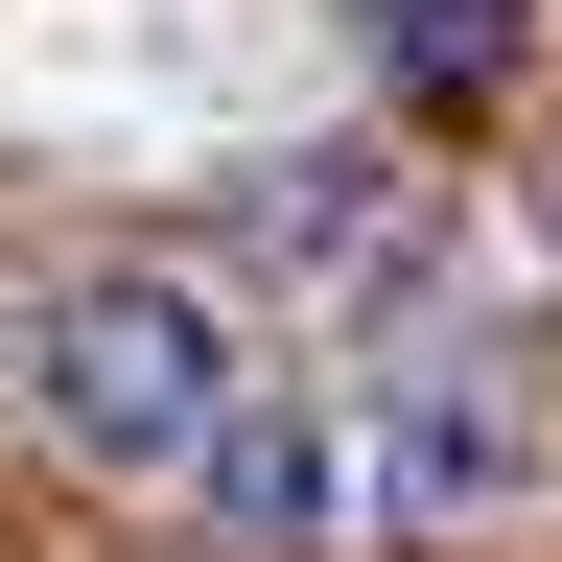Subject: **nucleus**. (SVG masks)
Masks as SVG:
<instances>
[{"mask_svg":"<svg viewBox=\"0 0 562 562\" xmlns=\"http://www.w3.org/2000/svg\"><path fill=\"white\" fill-rule=\"evenodd\" d=\"M258 398H281L258 328L211 305V281H165V258H94V281L24 305V422H47L70 469H117V492H188Z\"/></svg>","mask_w":562,"mask_h":562,"instance_id":"f257e3e1","label":"nucleus"},{"mask_svg":"<svg viewBox=\"0 0 562 562\" xmlns=\"http://www.w3.org/2000/svg\"><path fill=\"white\" fill-rule=\"evenodd\" d=\"M562 492V375H516V351H422V375L351 398V516L375 539H516Z\"/></svg>","mask_w":562,"mask_h":562,"instance_id":"f03ea898","label":"nucleus"},{"mask_svg":"<svg viewBox=\"0 0 562 562\" xmlns=\"http://www.w3.org/2000/svg\"><path fill=\"white\" fill-rule=\"evenodd\" d=\"M235 235H258V281H305V305L398 328L422 281H446V188H422V165H375V140H281V165L235 188Z\"/></svg>","mask_w":562,"mask_h":562,"instance_id":"7ed1b4c3","label":"nucleus"},{"mask_svg":"<svg viewBox=\"0 0 562 562\" xmlns=\"http://www.w3.org/2000/svg\"><path fill=\"white\" fill-rule=\"evenodd\" d=\"M188 492H211V539H235V562H305V539H351V422L258 398V422H235V446H211Z\"/></svg>","mask_w":562,"mask_h":562,"instance_id":"20e7f679","label":"nucleus"},{"mask_svg":"<svg viewBox=\"0 0 562 562\" xmlns=\"http://www.w3.org/2000/svg\"><path fill=\"white\" fill-rule=\"evenodd\" d=\"M351 47H375V94H516L539 0H351Z\"/></svg>","mask_w":562,"mask_h":562,"instance_id":"39448f33","label":"nucleus"},{"mask_svg":"<svg viewBox=\"0 0 562 562\" xmlns=\"http://www.w3.org/2000/svg\"><path fill=\"white\" fill-rule=\"evenodd\" d=\"M0 398H24V305H0Z\"/></svg>","mask_w":562,"mask_h":562,"instance_id":"423d86ee","label":"nucleus"}]
</instances>
